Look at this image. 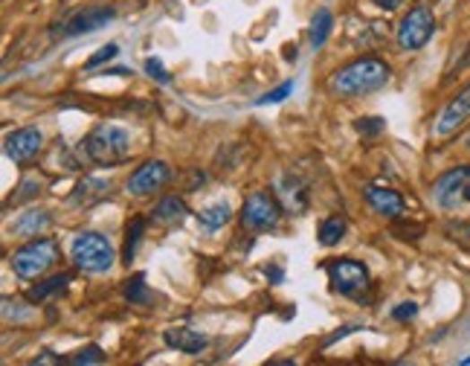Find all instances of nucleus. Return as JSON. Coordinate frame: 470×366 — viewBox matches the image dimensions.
Returning <instances> with one entry per match:
<instances>
[{
    "label": "nucleus",
    "instance_id": "28",
    "mask_svg": "<svg viewBox=\"0 0 470 366\" xmlns=\"http://www.w3.org/2000/svg\"><path fill=\"white\" fill-rule=\"evenodd\" d=\"M39 189H41V183H39V180H35V178H30V180H23V183H21V189H18L21 195H15V198H12V204H21V201H27V198H32V195H35V192H39Z\"/></svg>",
    "mask_w": 470,
    "mask_h": 366
},
{
    "label": "nucleus",
    "instance_id": "1",
    "mask_svg": "<svg viewBox=\"0 0 470 366\" xmlns=\"http://www.w3.org/2000/svg\"><path fill=\"white\" fill-rule=\"evenodd\" d=\"M387 82H389V67L383 65L380 58H361L354 61V65L343 67L337 76L331 79V91L352 100V96H363L383 88Z\"/></svg>",
    "mask_w": 470,
    "mask_h": 366
},
{
    "label": "nucleus",
    "instance_id": "16",
    "mask_svg": "<svg viewBox=\"0 0 470 366\" xmlns=\"http://www.w3.org/2000/svg\"><path fill=\"white\" fill-rule=\"evenodd\" d=\"M154 222L157 224H180L183 218H187V204L180 198H163L157 206H154Z\"/></svg>",
    "mask_w": 470,
    "mask_h": 366
},
{
    "label": "nucleus",
    "instance_id": "8",
    "mask_svg": "<svg viewBox=\"0 0 470 366\" xmlns=\"http://www.w3.org/2000/svg\"><path fill=\"white\" fill-rule=\"evenodd\" d=\"M169 178H171L169 163H163V161H148V163H143L137 172L128 178V192L137 195V198H145V195L163 189L166 183H169Z\"/></svg>",
    "mask_w": 470,
    "mask_h": 366
},
{
    "label": "nucleus",
    "instance_id": "2",
    "mask_svg": "<svg viewBox=\"0 0 470 366\" xmlns=\"http://www.w3.org/2000/svg\"><path fill=\"white\" fill-rule=\"evenodd\" d=\"M84 152L99 166H117L128 161L131 140L119 126H99L88 140H84Z\"/></svg>",
    "mask_w": 470,
    "mask_h": 366
},
{
    "label": "nucleus",
    "instance_id": "11",
    "mask_svg": "<svg viewBox=\"0 0 470 366\" xmlns=\"http://www.w3.org/2000/svg\"><path fill=\"white\" fill-rule=\"evenodd\" d=\"M117 18V9L114 6H91L79 12V15H73L65 27H61V35H67V39H73V35H84V32H96L102 30L105 23H110Z\"/></svg>",
    "mask_w": 470,
    "mask_h": 366
},
{
    "label": "nucleus",
    "instance_id": "7",
    "mask_svg": "<svg viewBox=\"0 0 470 366\" xmlns=\"http://www.w3.org/2000/svg\"><path fill=\"white\" fill-rule=\"evenodd\" d=\"M436 32V18L427 6H415L398 27V44L404 50H422Z\"/></svg>",
    "mask_w": 470,
    "mask_h": 366
},
{
    "label": "nucleus",
    "instance_id": "20",
    "mask_svg": "<svg viewBox=\"0 0 470 366\" xmlns=\"http://www.w3.org/2000/svg\"><path fill=\"white\" fill-rule=\"evenodd\" d=\"M345 218L343 215H331V218H326L323 224H319V241L326 244V248H331V244H337L343 236H345Z\"/></svg>",
    "mask_w": 470,
    "mask_h": 366
},
{
    "label": "nucleus",
    "instance_id": "10",
    "mask_svg": "<svg viewBox=\"0 0 470 366\" xmlns=\"http://www.w3.org/2000/svg\"><path fill=\"white\" fill-rule=\"evenodd\" d=\"M41 152V131L39 128H18L6 137V154L12 163L27 166L30 161H35Z\"/></svg>",
    "mask_w": 470,
    "mask_h": 366
},
{
    "label": "nucleus",
    "instance_id": "29",
    "mask_svg": "<svg viewBox=\"0 0 470 366\" xmlns=\"http://www.w3.org/2000/svg\"><path fill=\"white\" fill-rule=\"evenodd\" d=\"M357 131L366 134V137H372V134H380V131H383V119H378V117L357 119Z\"/></svg>",
    "mask_w": 470,
    "mask_h": 366
},
{
    "label": "nucleus",
    "instance_id": "21",
    "mask_svg": "<svg viewBox=\"0 0 470 366\" xmlns=\"http://www.w3.org/2000/svg\"><path fill=\"white\" fill-rule=\"evenodd\" d=\"M230 215L232 213H230L227 204H213L197 215V222H201V227H206V230H218V227H224L230 222Z\"/></svg>",
    "mask_w": 470,
    "mask_h": 366
},
{
    "label": "nucleus",
    "instance_id": "15",
    "mask_svg": "<svg viewBox=\"0 0 470 366\" xmlns=\"http://www.w3.org/2000/svg\"><path fill=\"white\" fill-rule=\"evenodd\" d=\"M110 192V183L108 180H99V178H84L76 192H73V204H79V206H91L96 201H102L105 195Z\"/></svg>",
    "mask_w": 470,
    "mask_h": 366
},
{
    "label": "nucleus",
    "instance_id": "19",
    "mask_svg": "<svg viewBox=\"0 0 470 366\" xmlns=\"http://www.w3.org/2000/svg\"><path fill=\"white\" fill-rule=\"evenodd\" d=\"M70 285V274H58V276H53V279H47V283H41V285H35V288H30V300L32 302H41V300H47V297H53V294H61Z\"/></svg>",
    "mask_w": 470,
    "mask_h": 366
},
{
    "label": "nucleus",
    "instance_id": "12",
    "mask_svg": "<svg viewBox=\"0 0 470 366\" xmlns=\"http://www.w3.org/2000/svg\"><path fill=\"white\" fill-rule=\"evenodd\" d=\"M465 122H470V84L441 111V117L436 122V134H441V137H450V134H456L465 126Z\"/></svg>",
    "mask_w": 470,
    "mask_h": 366
},
{
    "label": "nucleus",
    "instance_id": "18",
    "mask_svg": "<svg viewBox=\"0 0 470 366\" xmlns=\"http://www.w3.org/2000/svg\"><path fill=\"white\" fill-rule=\"evenodd\" d=\"M49 224V213H27V215H21V222L12 224V233H18V236H39V230H44Z\"/></svg>",
    "mask_w": 470,
    "mask_h": 366
},
{
    "label": "nucleus",
    "instance_id": "13",
    "mask_svg": "<svg viewBox=\"0 0 470 366\" xmlns=\"http://www.w3.org/2000/svg\"><path fill=\"white\" fill-rule=\"evenodd\" d=\"M366 201L369 206L378 213V215H387V218H398L404 213V198L395 189H383V187H369L366 192Z\"/></svg>",
    "mask_w": 470,
    "mask_h": 366
},
{
    "label": "nucleus",
    "instance_id": "33",
    "mask_svg": "<svg viewBox=\"0 0 470 366\" xmlns=\"http://www.w3.org/2000/svg\"><path fill=\"white\" fill-rule=\"evenodd\" d=\"M465 201H470V183H467V189H465Z\"/></svg>",
    "mask_w": 470,
    "mask_h": 366
},
{
    "label": "nucleus",
    "instance_id": "22",
    "mask_svg": "<svg viewBox=\"0 0 470 366\" xmlns=\"http://www.w3.org/2000/svg\"><path fill=\"white\" fill-rule=\"evenodd\" d=\"M143 233H145V218H134V222L128 224V230H126V248H122V259H126V265H131Z\"/></svg>",
    "mask_w": 470,
    "mask_h": 366
},
{
    "label": "nucleus",
    "instance_id": "14",
    "mask_svg": "<svg viewBox=\"0 0 470 366\" xmlns=\"http://www.w3.org/2000/svg\"><path fill=\"white\" fill-rule=\"evenodd\" d=\"M166 346L183 352V355H201V352L206 349V335L201 332H192V328H169V332L163 335Z\"/></svg>",
    "mask_w": 470,
    "mask_h": 366
},
{
    "label": "nucleus",
    "instance_id": "27",
    "mask_svg": "<svg viewBox=\"0 0 470 366\" xmlns=\"http://www.w3.org/2000/svg\"><path fill=\"white\" fill-rule=\"evenodd\" d=\"M291 91H293V82H284V84H279L276 91L265 93L262 100H258V105H276V102H282V100H288Z\"/></svg>",
    "mask_w": 470,
    "mask_h": 366
},
{
    "label": "nucleus",
    "instance_id": "5",
    "mask_svg": "<svg viewBox=\"0 0 470 366\" xmlns=\"http://www.w3.org/2000/svg\"><path fill=\"white\" fill-rule=\"evenodd\" d=\"M326 274H328L331 288L337 291V294H343V297H361L363 291L369 288V271H366V265L354 262V259L328 262Z\"/></svg>",
    "mask_w": 470,
    "mask_h": 366
},
{
    "label": "nucleus",
    "instance_id": "24",
    "mask_svg": "<svg viewBox=\"0 0 470 366\" xmlns=\"http://www.w3.org/2000/svg\"><path fill=\"white\" fill-rule=\"evenodd\" d=\"M119 56V47L117 44H105L102 50H96L88 61H84V70H96L99 65H105V61L117 58Z\"/></svg>",
    "mask_w": 470,
    "mask_h": 366
},
{
    "label": "nucleus",
    "instance_id": "32",
    "mask_svg": "<svg viewBox=\"0 0 470 366\" xmlns=\"http://www.w3.org/2000/svg\"><path fill=\"white\" fill-rule=\"evenodd\" d=\"M267 279H274V283H282V271H279V267H267Z\"/></svg>",
    "mask_w": 470,
    "mask_h": 366
},
{
    "label": "nucleus",
    "instance_id": "30",
    "mask_svg": "<svg viewBox=\"0 0 470 366\" xmlns=\"http://www.w3.org/2000/svg\"><path fill=\"white\" fill-rule=\"evenodd\" d=\"M415 314H418V305H415V302H401L398 309L392 311V317H395L398 323H410Z\"/></svg>",
    "mask_w": 470,
    "mask_h": 366
},
{
    "label": "nucleus",
    "instance_id": "31",
    "mask_svg": "<svg viewBox=\"0 0 470 366\" xmlns=\"http://www.w3.org/2000/svg\"><path fill=\"white\" fill-rule=\"evenodd\" d=\"M378 6H383V9H398L404 0H375Z\"/></svg>",
    "mask_w": 470,
    "mask_h": 366
},
{
    "label": "nucleus",
    "instance_id": "23",
    "mask_svg": "<svg viewBox=\"0 0 470 366\" xmlns=\"http://www.w3.org/2000/svg\"><path fill=\"white\" fill-rule=\"evenodd\" d=\"M126 300L128 302H137V305L148 302V288H145V276L143 274H137V276L126 283Z\"/></svg>",
    "mask_w": 470,
    "mask_h": 366
},
{
    "label": "nucleus",
    "instance_id": "25",
    "mask_svg": "<svg viewBox=\"0 0 470 366\" xmlns=\"http://www.w3.org/2000/svg\"><path fill=\"white\" fill-rule=\"evenodd\" d=\"M102 361H105V355H102V349H99V346H88V349H82V352H76V355L70 358L73 366H82V363H102Z\"/></svg>",
    "mask_w": 470,
    "mask_h": 366
},
{
    "label": "nucleus",
    "instance_id": "17",
    "mask_svg": "<svg viewBox=\"0 0 470 366\" xmlns=\"http://www.w3.org/2000/svg\"><path fill=\"white\" fill-rule=\"evenodd\" d=\"M334 30V18H331V12L328 9H319L314 21H311V47L314 50H319L326 41H328V35Z\"/></svg>",
    "mask_w": 470,
    "mask_h": 366
},
{
    "label": "nucleus",
    "instance_id": "6",
    "mask_svg": "<svg viewBox=\"0 0 470 366\" xmlns=\"http://www.w3.org/2000/svg\"><path fill=\"white\" fill-rule=\"evenodd\" d=\"M282 218V206L270 192H256L244 201L241 206V224L247 230H270L276 227Z\"/></svg>",
    "mask_w": 470,
    "mask_h": 366
},
{
    "label": "nucleus",
    "instance_id": "26",
    "mask_svg": "<svg viewBox=\"0 0 470 366\" xmlns=\"http://www.w3.org/2000/svg\"><path fill=\"white\" fill-rule=\"evenodd\" d=\"M145 73H148V76H152L154 82H160V84H169V82H171L169 70L163 67V61H160V58H148V61H145Z\"/></svg>",
    "mask_w": 470,
    "mask_h": 366
},
{
    "label": "nucleus",
    "instance_id": "9",
    "mask_svg": "<svg viewBox=\"0 0 470 366\" xmlns=\"http://www.w3.org/2000/svg\"><path fill=\"white\" fill-rule=\"evenodd\" d=\"M470 183V166H459V169H450V172H444L436 187H432V195H436L439 206L444 210H453L456 201L465 198V189Z\"/></svg>",
    "mask_w": 470,
    "mask_h": 366
},
{
    "label": "nucleus",
    "instance_id": "3",
    "mask_svg": "<svg viewBox=\"0 0 470 366\" xmlns=\"http://www.w3.org/2000/svg\"><path fill=\"white\" fill-rule=\"evenodd\" d=\"M70 256H73V262H76L79 271H84V274H105L114 267V259H117L110 241L99 233H91V230H84V233L73 239Z\"/></svg>",
    "mask_w": 470,
    "mask_h": 366
},
{
    "label": "nucleus",
    "instance_id": "4",
    "mask_svg": "<svg viewBox=\"0 0 470 366\" xmlns=\"http://www.w3.org/2000/svg\"><path fill=\"white\" fill-rule=\"evenodd\" d=\"M56 262H58V244L53 239H39V241L23 244V248L12 253V259H9L12 271H15V276H21V279L41 276Z\"/></svg>",
    "mask_w": 470,
    "mask_h": 366
},
{
    "label": "nucleus",
    "instance_id": "34",
    "mask_svg": "<svg viewBox=\"0 0 470 366\" xmlns=\"http://www.w3.org/2000/svg\"><path fill=\"white\" fill-rule=\"evenodd\" d=\"M459 363H465V366H467V363H470V358H462V361H459Z\"/></svg>",
    "mask_w": 470,
    "mask_h": 366
}]
</instances>
